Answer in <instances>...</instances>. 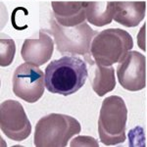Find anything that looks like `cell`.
Masks as SVG:
<instances>
[{"label":"cell","mask_w":147,"mask_h":147,"mask_svg":"<svg viewBox=\"0 0 147 147\" xmlns=\"http://www.w3.org/2000/svg\"><path fill=\"white\" fill-rule=\"evenodd\" d=\"M113 1H86L85 13L89 23L95 27H104L113 21Z\"/></svg>","instance_id":"obj_12"},{"label":"cell","mask_w":147,"mask_h":147,"mask_svg":"<svg viewBox=\"0 0 147 147\" xmlns=\"http://www.w3.org/2000/svg\"><path fill=\"white\" fill-rule=\"evenodd\" d=\"M80 124L75 118L64 114H49L36 123L34 145L37 147H65L80 132Z\"/></svg>","instance_id":"obj_2"},{"label":"cell","mask_w":147,"mask_h":147,"mask_svg":"<svg viewBox=\"0 0 147 147\" xmlns=\"http://www.w3.org/2000/svg\"><path fill=\"white\" fill-rule=\"evenodd\" d=\"M13 92L28 103H35L44 93V74L38 66L26 62L16 69L13 75Z\"/></svg>","instance_id":"obj_6"},{"label":"cell","mask_w":147,"mask_h":147,"mask_svg":"<svg viewBox=\"0 0 147 147\" xmlns=\"http://www.w3.org/2000/svg\"><path fill=\"white\" fill-rule=\"evenodd\" d=\"M127 109L124 99L112 95L102 102L98 119V134L104 145H116L125 140Z\"/></svg>","instance_id":"obj_4"},{"label":"cell","mask_w":147,"mask_h":147,"mask_svg":"<svg viewBox=\"0 0 147 147\" xmlns=\"http://www.w3.org/2000/svg\"><path fill=\"white\" fill-rule=\"evenodd\" d=\"M49 34H53L57 50L60 53L85 56L90 65L95 64L90 59V46L98 32L85 22L76 27H63L53 18L50 20Z\"/></svg>","instance_id":"obj_5"},{"label":"cell","mask_w":147,"mask_h":147,"mask_svg":"<svg viewBox=\"0 0 147 147\" xmlns=\"http://www.w3.org/2000/svg\"><path fill=\"white\" fill-rule=\"evenodd\" d=\"M117 77L127 90H142L146 86L145 56L137 51H129L118 66Z\"/></svg>","instance_id":"obj_8"},{"label":"cell","mask_w":147,"mask_h":147,"mask_svg":"<svg viewBox=\"0 0 147 147\" xmlns=\"http://www.w3.org/2000/svg\"><path fill=\"white\" fill-rule=\"evenodd\" d=\"M137 45L142 51H146V24H144L139 30L136 36Z\"/></svg>","instance_id":"obj_17"},{"label":"cell","mask_w":147,"mask_h":147,"mask_svg":"<svg viewBox=\"0 0 147 147\" xmlns=\"http://www.w3.org/2000/svg\"><path fill=\"white\" fill-rule=\"evenodd\" d=\"M129 146H144L145 145V136L142 127H137L134 129H130L129 132Z\"/></svg>","instance_id":"obj_15"},{"label":"cell","mask_w":147,"mask_h":147,"mask_svg":"<svg viewBox=\"0 0 147 147\" xmlns=\"http://www.w3.org/2000/svg\"><path fill=\"white\" fill-rule=\"evenodd\" d=\"M16 53V44L8 35L2 34L0 37V65L8 67L14 61Z\"/></svg>","instance_id":"obj_14"},{"label":"cell","mask_w":147,"mask_h":147,"mask_svg":"<svg viewBox=\"0 0 147 147\" xmlns=\"http://www.w3.org/2000/svg\"><path fill=\"white\" fill-rule=\"evenodd\" d=\"M88 77L86 63L78 56H63L45 68L44 82L51 93L68 96L80 90Z\"/></svg>","instance_id":"obj_1"},{"label":"cell","mask_w":147,"mask_h":147,"mask_svg":"<svg viewBox=\"0 0 147 147\" xmlns=\"http://www.w3.org/2000/svg\"><path fill=\"white\" fill-rule=\"evenodd\" d=\"M55 20L63 27H76L86 19L85 2L53 1L51 3Z\"/></svg>","instance_id":"obj_10"},{"label":"cell","mask_w":147,"mask_h":147,"mask_svg":"<svg viewBox=\"0 0 147 147\" xmlns=\"http://www.w3.org/2000/svg\"><path fill=\"white\" fill-rule=\"evenodd\" d=\"M134 47L132 37L122 28H107L98 32L92 39L90 55L96 65L109 67L120 63Z\"/></svg>","instance_id":"obj_3"},{"label":"cell","mask_w":147,"mask_h":147,"mask_svg":"<svg viewBox=\"0 0 147 147\" xmlns=\"http://www.w3.org/2000/svg\"><path fill=\"white\" fill-rule=\"evenodd\" d=\"M0 127L2 132L14 141H23L30 136L32 125L20 102L12 99L2 102Z\"/></svg>","instance_id":"obj_7"},{"label":"cell","mask_w":147,"mask_h":147,"mask_svg":"<svg viewBox=\"0 0 147 147\" xmlns=\"http://www.w3.org/2000/svg\"><path fill=\"white\" fill-rule=\"evenodd\" d=\"M92 88L98 96H104L116 86L115 69L112 66L104 67L96 65L94 78L91 80Z\"/></svg>","instance_id":"obj_13"},{"label":"cell","mask_w":147,"mask_h":147,"mask_svg":"<svg viewBox=\"0 0 147 147\" xmlns=\"http://www.w3.org/2000/svg\"><path fill=\"white\" fill-rule=\"evenodd\" d=\"M53 50V39L48 34L40 30L38 38H27L24 41L21 55L25 62L39 67L50 60Z\"/></svg>","instance_id":"obj_9"},{"label":"cell","mask_w":147,"mask_h":147,"mask_svg":"<svg viewBox=\"0 0 147 147\" xmlns=\"http://www.w3.org/2000/svg\"><path fill=\"white\" fill-rule=\"evenodd\" d=\"M71 146H95L98 147V142L95 138L90 136H78L74 138L70 144Z\"/></svg>","instance_id":"obj_16"},{"label":"cell","mask_w":147,"mask_h":147,"mask_svg":"<svg viewBox=\"0 0 147 147\" xmlns=\"http://www.w3.org/2000/svg\"><path fill=\"white\" fill-rule=\"evenodd\" d=\"M146 3L144 1L114 2L113 20L127 28H134L144 19Z\"/></svg>","instance_id":"obj_11"}]
</instances>
